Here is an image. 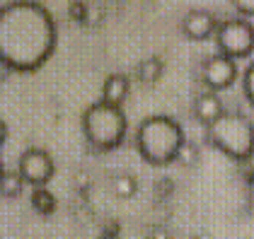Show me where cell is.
Masks as SVG:
<instances>
[{"label":"cell","instance_id":"1","mask_svg":"<svg viewBox=\"0 0 254 239\" xmlns=\"http://www.w3.org/2000/svg\"><path fill=\"white\" fill-rule=\"evenodd\" d=\"M56 46V22L37 0L0 5V58L12 70H37Z\"/></svg>","mask_w":254,"mask_h":239},{"label":"cell","instance_id":"2","mask_svg":"<svg viewBox=\"0 0 254 239\" xmlns=\"http://www.w3.org/2000/svg\"><path fill=\"white\" fill-rule=\"evenodd\" d=\"M184 140L187 136H184L182 123L167 114H150L136 128L138 150L153 164H165V162L177 159V152Z\"/></svg>","mask_w":254,"mask_h":239},{"label":"cell","instance_id":"3","mask_svg":"<svg viewBox=\"0 0 254 239\" xmlns=\"http://www.w3.org/2000/svg\"><path fill=\"white\" fill-rule=\"evenodd\" d=\"M82 133L85 138L90 140L95 147L99 150H109V147H117L119 143L126 136V116H124V109L119 104H112L107 99H95L90 101L85 109H82Z\"/></svg>","mask_w":254,"mask_h":239},{"label":"cell","instance_id":"4","mask_svg":"<svg viewBox=\"0 0 254 239\" xmlns=\"http://www.w3.org/2000/svg\"><path fill=\"white\" fill-rule=\"evenodd\" d=\"M206 133L215 147L235 159H245L254 152V121L242 111L225 109L206 126Z\"/></svg>","mask_w":254,"mask_h":239},{"label":"cell","instance_id":"5","mask_svg":"<svg viewBox=\"0 0 254 239\" xmlns=\"http://www.w3.org/2000/svg\"><path fill=\"white\" fill-rule=\"evenodd\" d=\"M215 44L218 51L233 56V58H245L254 51V24L247 17H225L220 20L215 29Z\"/></svg>","mask_w":254,"mask_h":239},{"label":"cell","instance_id":"6","mask_svg":"<svg viewBox=\"0 0 254 239\" xmlns=\"http://www.w3.org/2000/svg\"><path fill=\"white\" fill-rule=\"evenodd\" d=\"M17 169H20L22 179L32 186H44L46 181L54 177V157L49 150L44 147H27L22 150L20 159H17Z\"/></svg>","mask_w":254,"mask_h":239},{"label":"cell","instance_id":"7","mask_svg":"<svg viewBox=\"0 0 254 239\" xmlns=\"http://www.w3.org/2000/svg\"><path fill=\"white\" fill-rule=\"evenodd\" d=\"M237 78V60L223 51H215L201 60V80L208 85V90H225Z\"/></svg>","mask_w":254,"mask_h":239},{"label":"cell","instance_id":"8","mask_svg":"<svg viewBox=\"0 0 254 239\" xmlns=\"http://www.w3.org/2000/svg\"><path fill=\"white\" fill-rule=\"evenodd\" d=\"M220 22L215 20V15L206 7H191L182 15V32L191 39H206L215 34Z\"/></svg>","mask_w":254,"mask_h":239},{"label":"cell","instance_id":"9","mask_svg":"<svg viewBox=\"0 0 254 239\" xmlns=\"http://www.w3.org/2000/svg\"><path fill=\"white\" fill-rule=\"evenodd\" d=\"M223 111H225V106L220 101V95L213 92V90H203L194 97V116L198 121H203L206 126L218 119Z\"/></svg>","mask_w":254,"mask_h":239},{"label":"cell","instance_id":"10","mask_svg":"<svg viewBox=\"0 0 254 239\" xmlns=\"http://www.w3.org/2000/svg\"><path fill=\"white\" fill-rule=\"evenodd\" d=\"M128 90H131V80H128V75H126V73H112V75L104 78V85H102V99H107V101H112V104H119V106H121V101L126 99Z\"/></svg>","mask_w":254,"mask_h":239},{"label":"cell","instance_id":"11","mask_svg":"<svg viewBox=\"0 0 254 239\" xmlns=\"http://www.w3.org/2000/svg\"><path fill=\"white\" fill-rule=\"evenodd\" d=\"M24 184H27V181L22 179L20 169H7V167H2V172H0V191H2V196L12 198V196L22 193Z\"/></svg>","mask_w":254,"mask_h":239},{"label":"cell","instance_id":"12","mask_svg":"<svg viewBox=\"0 0 254 239\" xmlns=\"http://www.w3.org/2000/svg\"><path fill=\"white\" fill-rule=\"evenodd\" d=\"M138 78L140 82H155L160 75H162V70H165V60L160 58V56H145V58L138 63Z\"/></svg>","mask_w":254,"mask_h":239},{"label":"cell","instance_id":"13","mask_svg":"<svg viewBox=\"0 0 254 239\" xmlns=\"http://www.w3.org/2000/svg\"><path fill=\"white\" fill-rule=\"evenodd\" d=\"M29 200H32V208L44 213V215L54 213V208H56V196L46 186H34L32 193H29Z\"/></svg>","mask_w":254,"mask_h":239},{"label":"cell","instance_id":"14","mask_svg":"<svg viewBox=\"0 0 254 239\" xmlns=\"http://www.w3.org/2000/svg\"><path fill=\"white\" fill-rule=\"evenodd\" d=\"M112 189H114V193H117V196L128 198V196H133V193H136L138 181H136V177H133L131 172L121 169V172H114V174H112Z\"/></svg>","mask_w":254,"mask_h":239},{"label":"cell","instance_id":"15","mask_svg":"<svg viewBox=\"0 0 254 239\" xmlns=\"http://www.w3.org/2000/svg\"><path fill=\"white\" fill-rule=\"evenodd\" d=\"M177 159L182 162V164H194L196 159H198V147H196V143L187 138L182 143V147H179V152H177Z\"/></svg>","mask_w":254,"mask_h":239},{"label":"cell","instance_id":"16","mask_svg":"<svg viewBox=\"0 0 254 239\" xmlns=\"http://www.w3.org/2000/svg\"><path fill=\"white\" fill-rule=\"evenodd\" d=\"M242 92H245V97L254 104V58L250 60V65H247L245 73H242Z\"/></svg>","mask_w":254,"mask_h":239},{"label":"cell","instance_id":"17","mask_svg":"<svg viewBox=\"0 0 254 239\" xmlns=\"http://www.w3.org/2000/svg\"><path fill=\"white\" fill-rule=\"evenodd\" d=\"M68 15H70L73 20L85 22L87 15H90V7H87L85 2H70V5H68Z\"/></svg>","mask_w":254,"mask_h":239},{"label":"cell","instance_id":"18","mask_svg":"<svg viewBox=\"0 0 254 239\" xmlns=\"http://www.w3.org/2000/svg\"><path fill=\"white\" fill-rule=\"evenodd\" d=\"M235 7L242 17H252L254 15V0H235Z\"/></svg>","mask_w":254,"mask_h":239},{"label":"cell","instance_id":"19","mask_svg":"<svg viewBox=\"0 0 254 239\" xmlns=\"http://www.w3.org/2000/svg\"><path fill=\"white\" fill-rule=\"evenodd\" d=\"M148 239H172V237H170V232H167L165 227H153V230L148 232Z\"/></svg>","mask_w":254,"mask_h":239}]
</instances>
